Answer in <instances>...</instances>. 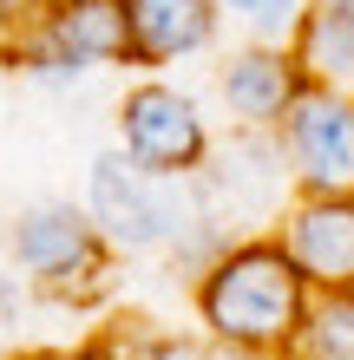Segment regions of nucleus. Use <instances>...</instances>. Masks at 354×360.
Segmentation results:
<instances>
[{"label": "nucleus", "mask_w": 354, "mask_h": 360, "mask_svg": "<svg viewBox=\"0 0 354 360\" xmlns=\"http://www.w3.org/2000/svg\"><path fill=\"white\" fill-rule=\"evenodd\" d=\"M197 308L230 354H276L296 341L308 314V282L282 256V243H236L210 262Z\"/></svg>", "instance_id": "nucleus-1"}, {"label": "nucleus", "mask_w": 354, "mask_h": 360, "mask_svg": "<svg viewBox=\"0 0 354 360\" xmlns=\"http://www.w3.org/2000/svg\"><path fill=\"white\" fill-rule=\"evenodd\" d=\"M86 197H92L99 236H106L112 249H132V256L164 249V243H184V236H197V229H210V217H203V203H197V190H184L177 177L144 171V164L118 158V151L92 164Z\"/></svg>", "instance_id": "nucleus-2"}, {"label": "nucleus", "mask_w": 354, "mask_h": 360, "mask_svg": "<svg viewBox=\"0 0 354 360\" xmlns=\"http://www.w3.org/2000/svg\"><path fill=\"white\" fill-rule=\"evenodd\" d=\"M13 256L53 295H92L106 288V236L72 203H33L13 223Z\"/></svg>", "instance_id": "nucleus-3"}, {"label": "nucleus", "mask_w": 354, "mask_h": 360, "mask_svg": "<svg viewBox=\"0 0 354 360\" xmlns=\"http://www.w3.org/2000/svg\"><path fill=\"white\" fill-rule=\"evenodd\" d=\"M282 144L308 197H354V98L328 86H302L282 112Z\"/></svg>", "instance_id": "nucleus-4"}, {"label": "nucleus", "mask_w": 354, "mask_h": 360, "mask_svg": "<svg viewBox=\"0 0 354 360\" xmlns=\"http://www.w3.org/2000/svg\"><path fill=\"white\" fill-rule=\"evenodd\" d=\"M20 59H27V72L46 79V86H72V79H86L99 66H118L125 59L118 0H59Z\"/></svg>", "instance_id": "nucleus-5"}, {"label": "nucleus", "mask_w": 354, "mask_h": 360, "mask_svg": "<svg viewBox=\"0 0 354 360\" xmlns=\"http://www.w3.org/2000/svg\"><path fill=\"white\" fill-rule=\"evenodd\" d=\"M118 131H125V158L144 164L158 177H184L197 171L210 138H203V112L177 86H138L118 105Z\"/></svg>", "instance_id": "nucleus-6"}, {"label": "nucleus", "mask_w": 354, "mask_h": 360, "mask_svg": "<svg viewBox=\"0 0 354 360\" xmlns=\"http://www.w3.org/2000/svg\"><path fill=\"white\" fill-rule=\"evenodd\" d=\"M282 256L302 282L328 295H354V197H308L282 223Z\"/></svg>", "instance_id": "nucleus-7"}, {"label": "nucleus", "mask_w": 354, "mask_h": 360, "mask_svg": "<svg viewBox=\"0 0 354 360\" xmlns=\"http://www.w3.org/2000/svg\"><path fill=\"white\" fill-rule=\"evenodd\" d=\"M125 13V59H184L210 39V0H118Z\"/></svg>", "instance_id": "nucleus-8"}, {"label": "nucleus", "mask_w": 354, "mask_h": 360, "mask_svg": "<svg viewBox=\"0 0 354 360\" xmlns=\"http://www.w3.org/2000/svg\"><path fill=\"white\" fill-rule=\"evenodd\" d=\"M296 66L328 92L354 98V0H308L296 27Z\"/></svg>", "instance_id": "nucleus-9"}, {"label": "nucleus", "mask_w": 354, "mask_h": 360, "mask_svg": "<svg viewBox=\"0 0 354 360\" xmlns=\"http://www.w3.org/2000/svg\"><path fill=\"white\" fill-rule=\"evenodd\" d=\"M302 92V66L282 53H236L230 66H223V98H230V112L249 124V131H263V124H276L289 105Z\"/></svg>", "instance_id": "nucleus-10"}, {"label": "nucleus", "mask_w": 354, "mask_h": 360, "mask_svg": "<svg viewBox=\"0 0 354 360\" xmlns=\"http://www.w3.org/2000/svg\"><path fill=\"white\" fill-rule=\"evenodd\" d=\"M289 347L302 360H354V295H322V302L302 314V328H296Z\"/></svg>", "instance_id": "nucleus-11"}, {"label": "nucleus", "mask_w": 354, "mask_h": 360, "mask_svg": "<svg viewBox=\"0 0 354 360\" xmlns=\"http://www.w3.org/2000/svg\"><path fill=\"white\" fill-rule=\"evenodd\" d=\"M92 360H210L197 341H184V334H151V328H125L112 334L106 347H99Z\"/></svg>", "instance_id": "nucleus-12"}, {"label": "nucleus", "mask_w": 354, "mask_h": 360, "mask_svg": "<svg viewBox=\"0 0 354 360\" xmlns=\"http://www.w3.org/2000/svg\"><path fill=\"white\" fill-rule=\"evenodd\" d=\"M249 33H263V39H282V33H296L302 27V0H223Z\"/></svg>", "instance_id": "nucleus-13"}, {"label": "nucleus", "mask_w": 354, "mask_h": 360, "mask_svg": "<svg viewBox=\"0 0 354 360\" xmlns=\"http://www.w3.org/2000/svg\"><path fill=\"white\" fill-rule=\"evenodd\" d=\"M59 0H0V53H27Z\"/></svg>", "instance_id": "nucleus-14"}, {"label": "nucleus", "mask_w": 354, "mask_h": 360, "mask_svg": "<svg viewBox=\"0 0 354 360\" xmlns=\"http://www.w3.org/2000/svg\"><path fill=\"white\" fill-rule=\"evenodd\" d=\"M20 308H27L20 282H13V275H0V347H7V334L20 328Z\"/></svg>", "instance_id": "nucleus-15"}, {"label": "nucleus", "mask_w": 354, "mask_h": 360, "mask_svg": "<svg viewBox=\"0 0 354 360\" xmlns=\"http://www.w3.org/2000/svg\"><path fill=\"white\" fill-rule=\"evenodd\" d=\"M20 360H92V354H72V347H39V354H20Z\"/></svg>", "instance_id": "nucleus-16"}, {"label": "nucleus", "mask_w": 354, "mask_h": 360, "mask_svg": "<svg viewBox=\"0 0 354 360\" xmlns=\"http://www.w3.org/2000/svg\"><path fill=\"white\" fill-rule=\"evenodd\" d=\"M230 360H249V354H230Z\"/></svg>", "instance_id": "nucleus-17"}]
</instances>
